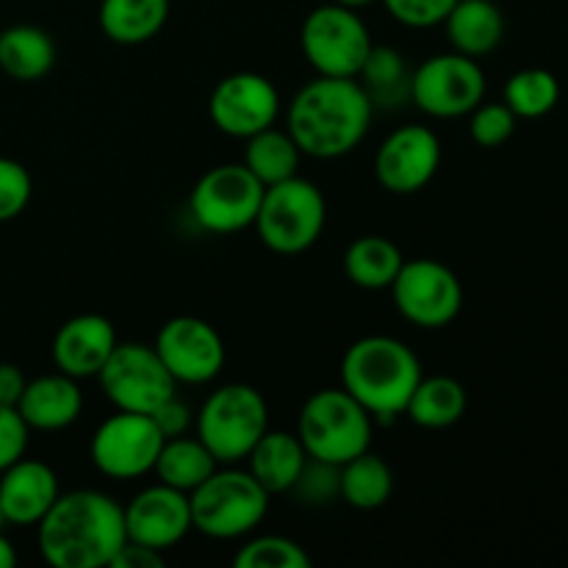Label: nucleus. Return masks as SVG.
I'll return each instance as SVG.
<instances>
[{
	"instance_id": "nucleus-36",
	"label": "nucleus",
	"mask_w": 568,
	"mask_h": 568,
	"mask_svg": "<svg viewBox=\"0 0 568 568\" xmlns=\"http://www.w3.org/2000/svg\"><path fill=\"white\" fill-rule=\"evenodd\" d=\"M28 433H31V427L22 422L20 410L0 405V471L9 469L14 460L26 455Z\"/></svg>"
},
{
	"instance_id": "nucleus-25",
	"label": "nucleus",
	"mask_w": 568,
	"mask_h": 568,
	"mask_svg": "<svg viewBox=\"0 0 568 568\" xmlns=\"http://www.w3.org/2000/svg\"><path fill=\"white\" fill-rule=\"evenodd\" d=\"M466 403L469 399L460 381L449 375H422L419 386L405 405V416L425 430H447L464 419Z\"/></svg>"
},
{
	"instance_id": "nucleus-40",
	"label": "nucleus",
	"mask_w": 568,
	"mask_h": 568,
	"mask_svg": "<svg viewBox=\"0 0 568 568\" xmlns=\"http://www.w3.org/2000/svg\"><path fill=\"white\" fill-rule=\"evenodd\" d=\"M14 564H17V549L11 547V541L3 536V530H0V568H11Z\"/></svg>"
},
{
	"instance_id": "nucleus-28",
	"label": "nucleus",
	"mask_w": 568,
	"mask_h": 568,
	"mask_svg": "<svg viewBox=\"0 0 568 568\" xmlns=\"http://www.w3.org/2000/svg\"><path fill=\"white\" fill-rule=\"evenodd\" d=\"M394 471L372 449L338 466V497L355 510H377L392 499Z\"/></svg>"
},
{
	"instance_id": "nucleus-29",
	"label": "nucleus",
	"mask_w": 568,
	"mask_h": 568,
	"mask_svg": "<svg viewBox=\"0 0 568 568\" xmlns=\"http://www.w3.org/2000/svg\"><path fill=\"white\" fill-rule=\"evenodd\" d=\"M300 159H303V153H300L292 133L272 125L247 139L242 164L247 166L264 186H275V183L288 181V178L297 175Z\"/></svg>"
},
{
	"instance_id": "nucleus-41",
	"label": "nucleus",
	"mask_w": 568,
	"mask_h": 568,
	"mask_svg": "<svg viewBox=\"0 0 568 568\" xmlns=\"http://www.w3.org/2000/svg\"><path fill=\"white\" fill-rule=\"evenodd\" d=\"M333 3H342V6H349V9H364V6L375 3V0H333Z\"/></svg>"
},
{
	"instance_id": "nucleus-18",
	"label": "nucleus",
	"mask_w": 568,
	"mask_h": 568,
	"mask_svg": "<svg viewBox=\"0 0 568 568\" xmlns=\"http://www.w3.org/2000/svg\"><path fill=\"white\" fill-rule=\"evenodd\" d=\"M116 344L120 338L111 320L100 314H78L55 331L50 355H53L55 372L87 381V377H98Z\"/></svg>"
},
{
	"instance_id": "nucleus-12",
	"label": "nucleus",
	"mask_w": 568,
	"mask_h": 568,
	"mask_svg": "<svg viewBox=\"0 0 568 568\" xmlns=\"http://www.w3.org/2000/svg\"><path fill=\"white\" fill-rule=\"evenodd\" d=\"M410 98L436 120L471 114L486 98V72L477 59L464 53H442L422 61L410 78Z\"/></svg>"
},
{
	"instance_id": "nucleus-31",
	"label": "nucleus",
	"mask_w": 568,
	"mask_h": 568,
	"mask_svg": "<svg viewBox=\"0 0 568 568\" xmlns=\"http://www.w3.org/2000/svg\"><path fill=\"white\" fill-rule=\"evenodd\" d=\"M236 568H308L311 555L297 541L286 536H258L250 538L236 555Z\"/></svg>"
},
{
	"instance_id": "nucleus-32",
	"label": "nucleus",
	"mask_w": 568,
	"mask_h": 568,
	"mask_svg": "<svg viewBox=\"0 0 568 568\" xmlns=\"http://www.w3.org/2000/svg\"><path fill=\"white\" fill-rule=\"evenodd\" d=\"M358 78L361 83H364L366 92L372 94V100L383 98V94H392L394 89L403 87L405 78H408L403 53L394 48H386V44H372Z\"/></svg>"
},
{
	"instance_id": "nucleus-16",
	"label": "nucleus",
	"mask_w": 568,
	"mask_h": 568,
	"mask_svg": "<svg viewBox=\"0 0 568 568\" xmlns=\"http://www.w3.org/2000/svg\"><path fill=\"white\" fill-rule=\"evenodd\" d=\"M442 166V139L425 125H403L388 133L375 155V175L386 192L408 197L422 192Z\"/></svg>"
},
{
	"instance_id": "nucleus-20",
	"label": "nucleus",
	"mask_w": 568,
	"mask_h": 568,
	"mask_svg": "<svg viewBox=\"0 0 568 568\" xmlns=\"http://www.w3.org/2000/svg\"><path fill=\"white\" fill-rule=\"evenodd\" d=\"M17 410L31 430H67L81 416L83 392L78 388L75 377L64 375V372L33 377L26 383Z\"/></svg>"
},
{
	"instance_id": "nucleus-26",
	"label": "nucleus",
	"mask_w": 568,
	"mask_h": 568,
	"mask_svg": "<svg viewBox=\"0 0 568 568\" xmlns=\"http://www.w3.org/2000/svg\"><path fill=\"white\" fill-rule=\"evenodd\" d=\"M216 466L220 464L211 455V449L200 438L186 433V436L164 438L159 458H155L153 475L164 486L178 488L183 494H192L200 483H205L214 475Z\"/></svg>"
},
{
	"instance_id": "nucleus-7",
	"label": "nucleus",
	"mask_w": 568,
	"mask_h": 568,
	"mask_svg": "<svg viewBox=\"0 0 568 568\" xmlns=\"http://www.w3.org/2000/svg\"><path fill=\"white\" fill-rule=\"evenodd\" d=\"M325 222V194L308 178L294 175L264 189L253 227L272 253L300 255L320 242Z\"/></svg>"
},
{
	"instance_id": "nucleus-24",
	"label": "nucleus",
	"mask_w": 568,
	"mask_h": 568,
	"mask_svg": "<svg viewBox=\"0 0 568 568\" xmlns=\"http://www.w3.org/2000/svg\"><path fill=\"white\" fill-rule=\"evenodd\" d=\"M55 64V44L44 28L11 26L0 31V70L20 83H33Z\"/></svg>"
},
{
	"instance_id": "nucleus-35",
	"label": "nucleus",
	"mask_w": 568,
	"mask_h": 568,
	"mask_svg": "<svg viewBox=\"0 0 568 568\" xmlns=\"http://www.w3.org/2000/svg\"><path fill=\"white\" fill-rule=\"evenodd\" d=\"M388 14L405 28H436L458 0H381Z\"/></svg>"
},
{
	"instance_id": "nucleus-6",
	"label": "nucleus",
	"mask_w": 568,
	"mask_h": 568,
	"mask_svg": "<svg viewBox=\"0 0 568 568\" xmlns=\"http://www.w3.org/2000/svg\"><path fill=\"white\" fill-rule=\"evenodd\" d=\"M194 425L216 464H239L270 430V405L250 383H227L209 394Z\"/></svg>"
},
{
	"instance_id": "nucleus-15",
	"label": "nucleus",
	"mask_w": 568,
	"mask_h": 568,
	"mask_svg": "<svg viewBox=\"0 0 568 568\" xmlns=\"http://www.w3.org/2000/svg\"><path fill=\"white\" fill-rule=\"evenodd\" d=\"M209 116L216 131L250 139L253 133L275 125L281 116V94L261 72H233L211 92Z\"/></svg>"
},
{
	"instance_id": "nucleus-37",
	"label": "nucleus",
	"mask_w": 568,
	"mask_h": 568,
	"mask_svg": "<svg viewBox=\"0 0 568 568\" xmlns=\"http://www.w3.org/2000/svg\"><path fill=\"white\" fill-rule=\"evenodd\" d=\"M150 419L155 422V427H159L164 438L186 436L189 427H192V410H189V405L183 403V399H178V394H172L170 399H164V403L150 414Z\"/></svg>"
},
{
	"instance_id": "nucleus-39",
	"label": "nucleus",
	"mask_w": 568,
	"mask_h": 568,
	"mask_svg": "<svg viewBox=\"0 0 568 568\" xmlns=\"http://www.w3.org/2000/svg\"><path fill=\"white\" fill-rule=\"evenodd\" d=\"M28 377L17 364H0V405L6 408H17L22 392H26Z\"/></svg>"
},
{
	"instance_id": "nucleus-8",
	"label": "nucleus",
	"mask_w": 568,
	"mask_h": 568,
	"mask_svg": "<svg viewBox=\"0 0 568 568\" xmlns=\"http://www.w3.org/2000/svg\"><path fill=\"white\" fill-rule=\"evenodd\" d=\"M372 44L375 42L358 9L333 0L316 6L300 28V48L316 75L358 78Z\"/></svg>"
},
{
	"instance_id": "nucleus-22",
	"label": "nucleus",
	"mask_w": 568,
	"mask_h": 568,
	"mask_svg": "<svg viewBox=\"0 0 568 568\" xmlns=\"http://www.w3.org/2000/svg\"><path fill=\"white\" fill-rule=\"evenodd\" d=\"M442 26L455 53L471 59L494 53L505 37V17L494 0H458Z\"/></svg>"
},
{
	"instance_id": "nucleus-4",
	"label": "nucleus",
	"mask_w": 568,
	"mask_h": 568,
	"mask_svg": "<svg viewBox=\"0 0 568 568\" xmlns=\"http://www.w3.org/2000/svg\"><path fill=\"white\" fill-rule=\"evenodd\" d=\"M372 414L342 386L311 394L297 416V438L308 458L331 466L347 464L372 449Z\"/></svg>"
},
{
	"instance_id": "nucleus-38",
	"label": "nucleus",
	"mask_w": 568,
	"mask_h": 568,
	"mask_svg": "<svg viewBox=\"0 0 568 568\" xmlns=\"http://www.w3.org/2000/svg\"><path fill=\"white\" fill-rule=\"evenodd\" d=\"M111 568H161L164 566V552L159 549H150L144 544L136 541H125L116 555L111 558Z\"/></svg>"
},
{
	"instance_id": "nucleus-13",
	"label": "nucleus",
	"mask_w": 568,
	"mask_h": 568,
	"mask_svg": "<svg viewBox=\"0 0 568 568\" xmlns=\"http://www.w3.org/2000/svg\"><path fill=\"white\" fill-rule=\"evenodd\" d=\"M164 436L148 414L116 410L94 430L89 455L100 475L111 480H136L153 471Z\"/></svg>"
},
{
	"instance_id": "nucleus-3",
	"label": "nucleus",
	"mask_w": 568,
	"mask_h": 568,
	"mask_svg": "<svg viewBox=\"0 0 568 568\" xmlns=\"http://www.w3.org/2000/svg\"><path fill=\"white\" fill-rule=\"evenodd\" d=\"M422 375V361L414 349L394 336L358 338L342 358V388L353 394L375 422H394L405 414Z\"/></svg>"
},
{
	"instance_id": "nucleus-21",
	"label": "nucleus",
	"mask_w": 568,
	"mask_h": 568,
	"mask_svg": "<svg viewBox=\"0 0 568 568\" xmlns=\"http://www.w3.org/2000/svg\"><path fill=\"white\" fill-rule=\"evenodd\" d=\"M244 460H247L250 475H253L272 497V494L292 491L294 483L303 475L305 464H308V453H305L297 433L266 430Z\"/></svg>"
},
{
	"instance_id": "nucleus-11",
	"label": "nucleus",
	"mask_w": 568,
	"mask_h": 568,
	"mask_svg": "<svg viewBox=\"0 0 568 568\" xmlns=\"http://www.w3.org/2000/svg\"><path fill=\"white\" fill-rule=\"evenodd\" d=\"M98 381L116 410L148 416L164 399H170L178 386L170 372H166V366L161 364L159 353L142 342L116 344L111 358L98 372Z\"/></svg>"
},
{
	"instance_id": "nucleus-30",
	"label": "nucleus",
	"mask_w": 568,
	"mask_h": 568,
	"mask_svg": "<svg viewBox=\"0 0 568 568\" xmlns=\"http://www.w3.org/2000/svg\"><path fill=\"white\" fill-rule=\"evenodd\" d=\"M560 83L558 78L541 67H527V70L514 72L505 83V100L516 120H538L547 116L558 105Z\"/></svg>"
},
{
	"instance_id": "nucleus-33",
	"label": "nucleus",
	"mask_w": 568,
	"mask_h": 568,
	"mask_svg": "<svg viewBox=\"0 0 568 568\" xmlns=\"http://www.w3.org/2000/svg\"><path fill=\"white\" fill-rule=\"evenodd\" d=\"M516 131V114L505 103H480L471 109L469 133L471 142L480 148H499L508 142Z\"/></svg>"
},
{
	"instance_id": "nucleus-14",
	"label": "nucleus",
	"mask_w": 568,
	"mask_h": 568,
	"mask_svg": "<svg viewBox=\"0 0 568 568\" xmlns=\"http://www.w3.org/2000/svg\"><path fill=\"white\" fill-rule=\"evenodd\" d=\"M153 349L175 383L205 386L225 369V342L200 316H172L155 336Z\"/></svg>"
},
{
	"instance_id": "nucleus-10",
	"label": "nucleus",
	"mask_w": 568,
	"mask_h": 568,
	"mask_svg": "<svg viewBox=\"0 0 568 568\" xmlns=\"http://www.w3.org/2000/svg\"><path fill=\"white\" fill-rule=\"evenodd\" d=\"M399 316L422 331H442L458 320L464 308L460 277L436 258L405 261L392 283Z\"/></svg>"
},
{
	"instance_id": "nucleus-23",
	"label": "nucleus",
	"mask_w": 568,
	"mask_h": 568,
	"mask_svg": "<svg viewBox=\"0 0 568 568\" xmlns=\"http://www.w3.org/2000/svg\"><path fill=\"white\" fill-rule=\"evenodd\" d=\"M170 20V0H100V31L116 44H144Z\"/></svg>"
},
{
	"instance_id": "nucleus-34",
	"label": "nucleus",
	"mask_w": 568,
	"mask_h": 568,
	"mask_svg": "<svg viewBox=\"0 0 568 568\" xmlns=\"http://www.w3.org/2000/svg\"><path fill=\"white\" fill-rule=\"evenodd\" d=\"M33 194V181L26 166L14 159L0 155V225L17 220L28 209Z\"/></svg>"
},
{
	"instance_id": "nucleus-5",
	"label": "nucleus",
	"mask_w": 568,
	"mask_h": 568,
	"mask_svg": "<svg viewBox=\"0 0 568 568\" xmlns=\"http://www.w3.org/2000/svg\"><path fill=\"white\" fill-rule=\"evenodd\" d=\"M192 527L216 541L244 538L266 519L270 491L247 469L216 466L214 475L189 494Z\"/></svg>"
},
{
	"instance_id": "nucleus-2",
	"label": "nucleus",
	"mask_w": 568,
	"mask_h": 568,
	"mask_svg": "<svg viewBox=\"0 0 568 568\" xmlns=\"http://www.w3.org/2000/svg\"><path fill=\"white\" fill-rule=\"evenodd\" d=\"M125 541V510L94 488L59 494L37 525L39 552L55 568H103Z\"/></svg>"
},
{
	"instance_id": "nucleus-27",
	"label": "nucleus",
	"mask_w": 568,
	"mask_h": 568,
	"mask_svg": "<svg viewBox=\"0 0 568 568\" xmlns=\"http://www.w3.org/2000/svg\"><path fill=\"white\" fill-rule=\"evenodd\" d=\"M403 264V250L386 236H361L344 253V275L349 283L366 288V292L392 288Z\"/></svg>"
},
{
	"instance_id": "nucleus-17",
	"label": "nucleus",
	"mask_w": 568,
	"mask_h": 568,
	"mask_svg": "<svg viewBox=\"0 0 568 568\" xmlns=\"http://www.w3.org/2000/svg\"><path fill=\"white\" fill-rule=\"evenodd\" d=\"M122 510H125L128 541L144 544L159 552L178 547L189 530H194L189 494L164 483L139 491L131 503L122 505Z\"/></svg>"
},
{
	"instance_id": "nucleus-19",
	"label": "nucleus",
	"mask_w": 568,
	"mask_h": 568,
	"mask_svg": "<svg viewBox=\"0 0 568 568\" xmlns=\"http://www.w3.org/2000/svg\"><path fill=\"white\" fill-rule=\"evenodd\" d=\"M59 494V477L42 460L22 455L9 469L0 471V508L9 525L37 527Z\"/></svg>"
},
{
	"instance_id": "nucleus-1",
	"label": "nucleus",
	"mask_w": 568,
	"mask_h": 568,
	"mask_svg": "<svg viewBox=\"0 0 568 568\" xmlns=\"http://www.w3.org/2000/svg\"><path fill=\"white\" fill-rule=\"evenodd\" d=\"M375 100L358 78L316 75L286 109V131L311 159H342L366 139Z\"/></svg>"
},
{
	"instance_id": "nucleus-42",
	"label": "nucleus",
	"mask_w": 568,
	"mask_h": 568,
	"mask_svg": "<svg viewBox=\"0 0 568 568\" xmlns=\"http://www.w3.org/2000/svg\"><path fill=\"white\" fill-rule=\"evenodd\" d=\"M6 525H9V521H6V514H3V508H0V530H3Z\"/></svg>"
},
{
	"instance_id": "nucleus-9",
	"label": "nucleus",
	"mask_w": 568,
	"mask_h": 568,
	"mask_svg": "<svg viewBox=\"0 0 568 568\" xmlns=\"http://www.w3.org/2000/svg\"><path fill=\"white\" fill-rule=\"evenodd\" d=\"M264 189L244 164H220L194 183L189 209L205 233L227 236L253 225Z\"/></svg>"
}]
</instances>
